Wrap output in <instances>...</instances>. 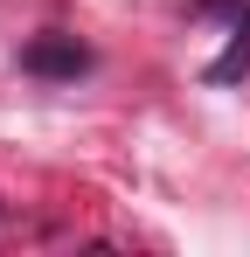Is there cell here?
I'll use <instances>...</instances> for the list:
<instances>
[{
	"label": "cell",
	"mask_w": 250,
	"mask_h": 257,
	"mask_svg": "<svg viewBox=\"0 0 250 257\" xmlns=\"http://www.w3.org/2000/svg\"><path fill=\"white\" fill-rule=\"evenodd\" d=\"M243 70H250V14L236 21V35H229V49H222V56L208 63V84H236Z\"/></svg>",
	"instance_id": "obj_2"
},
{
	"label": "cell",
	"mask_w": 250,
	"mask_h": 257,
	"mask_svg": "<svg viewBox=\"0 0 250 257\" xmlns=\"http://www.w3.org/2000/svg\"><path fill=\"white\" fill-rule=\"evenodd\" d=\"M35 77H77L83 63H90V49L83 42H63V35H49V42H28V56H21Z\"/></svg>",
	"instance_id": "obj_1"
}]
</instances>
